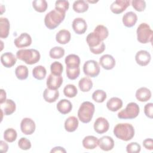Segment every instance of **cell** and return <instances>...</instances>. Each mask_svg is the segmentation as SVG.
<instances>
[{
	"mask_svg": "<svg viewBox=\"0 0 153 153\" xmlns=\"http://www.w3.org/2000/svg\"><path fill=\"white\" fill-rule=\"evenodd\" d=\"M114 135L123 141H128L134 136V128L129 123H118L114 128Z\"/></svg>",
	"mask_w": 153,
	"mask_h": 153,
	"instance_id": "6da1fadb",
	"label": "cell"
},
{
	"mask_svg": "<svg viewBox=\"0 0 153 153\" xmlns=\"http://www.w3.org/2000/svg\"><path fill=\"white\" fill-rule=\"evenodd\" d=\"M16 57L27 65H33L39 61L41 55L36 49H21L17 51Z\"/></svg>",
	"mask_w": 153,
	"mask_h": 153,
	"instance_id": "7a4b0ae2",
	"label": "cell"
},
{
	"mask_svg": "<svg viewBox=\"0 0 153 153\" xmlns=\"http://www.w3.org/2000/svg\"><path fill=\"white\" fill-rule=\"evenodd\" d=\"M66 13H62L56 9L48 13L44 18V23L45 26L53 30L56 29L64 20Z\"/></svg>",
	"mask_w": 153,
	"mask_h": 153,
	"instance_id": "3957f363",
	"label": "cell"
},
{
	"mask_svg": "<svg viewBox=\"0 0 153 153\" xmlns=\"http://www.w3.org/2000/svg\"><path fill=\"white\" fill-rule=\"evenodd\" d=\"M95 111L94 104L85 101L81 103L78 111V117L82 123H88L91 120Z\"/></svg>",
	"mask_w": 153,
	"mask_h": 153,
	"instance_id": "277c9868",
	"label": "cell"
},
{
	"mask_svg": "<svg viewBox=\"0 0 153 153\" xmlns=\"http://www.w3.org/2000/svg\"><path fill=\"white\" fill-rule=\"evenodd\" d=\"M137 39L142 44L152 42L153 32L150 26L146 23H140L137 28Z\"/></svg>",
	"mask_w": 153,
	"mask_h": 153,
	"instance_id": "5b68a950",
	"label": "cell"
},
{
	"mask_svg": "<svg viewBox=\"0 0 153 153\" xmlns=\"http://www.w3.org/2000/svg\"><path fill=\"white\" fill-rule=\"evenodd\" d=\"M140 112L139 105L135 102H130L128 103L125 109L120 111L118 114V118L120 119H134L136 118Z\"/></svg>",
	"mask_w": 153,
	"mask_h": 153,
	"instance_id": "8992f818",
	"label": "cell"
},
{
	"mask_svg": "<svg viewBox=\"0 0 153 153\" xmlns=\"http://www.w3.org/2000/svg\"><path fill=\"white\" fill-rule=\"evenodd\" d=\"M83 72L85 75L91 78L97 76L100 73V66L94 60H88L83 65Z\"/></svg>",
	"mask_w": 153,
	"mask_h": 153,
	"instance_id": "52a82bcc",
	"label": "cell"
},
{
	"mask_svg": "<svg viewBox=\"0 0 153 153\" xmlns=\"http://www.w3.org/2000/svg\"><path fill=\"white\" fill-rule=\"evenodd\" d=\"M36 125L33 120L30 118H24L20 123L22 132L26 135L33 134L35 130Z\"/></svg>",
	"mask_w": 153,
	"mask_h": 153,
	"instance_id": "ba28073f",
	"label": "cell"
},
{
	"mask_svg": "<svg viewBox=\"0 0 153 153\" xmlns=\"http://www.w3.org/2000/svg\"><path fill=\"white\" fill-rule=\"evenodd\" d=\"M130 4V0H116L111 5L110 10L114 14H121L126 10Z\"/></svg>",
	"mask_w": 153,
	"mask_h": 153,
	"instance_id": "9c48e42d",
	"label": "cell"
},
{
	"mask_svg": "<svg viewBox=\"0 0 153 153\" xmlns=\"http://www.w3.org/2000/svg\"><path fill=\"white\" fill-rule=\"evenodd\" d=\"M94 130L98 134H103L108 131L109 128L108 121L104 117L97 118L94 123Z\"/></svg>",
	"mask_w": 153,
	"mask_h": 153,
	"instance_id": "30bf717a",
	"label": "cell"
},
{
	"mask_svg": "<svg viewBox=\"0 0 153 153\" xmlns=\"http://www.w3.org/2000/svg\"><path fill=\"white\" fill-rule=\"evenodd\" d=\"M63 83L62 75H55L50 74L47 79V88L51 90H58Z\"/></svg>",
	"mask_w": 153,
	"mask_h": 153,
	"instance_id": "8fae6325",
	"label": "cell"
},
{
	"mask_svg": "<svg viewBox=\"0 0 153 153\" xmlns=\"http://www.w3.org/2000/svg\"><path fill=\"white\" fill-rule=\"evenodd\" d=\"M14 45L17 48H25L29 47L32 44V38L29 34L24 32L21 33L14 41Z\"/></svg>",
	"mask_w": 153,
	"mask_h": 153,
	"instance_id": "7c38bea8",
	"label": "cell"
},
{
	"mask_svg": "<svg viewBox=\"0 0 153 153\" xmlns=\"http://www.w3.org/2000/svg\"><path fill=\"white\" fill-rule=\"evenodd\" d=\"M72 29L78 35L84 33L87 29V24L85 20L81 17L75 18L72 22Z\"/></svg>",
	"mask_w": 153,
	"mask_h": 153,
	"instance_id": "4fadbf2b",
	"label": "cell"
},
{
	"mask_svg": "<svg viewBox=\"0 0 153 153\" xmlns=\"http://www.w3.org/2000/svg\"><path fill=\"white\" fill-rule=\"evenodd\" d=\"M151 59L150 53L146 50H140L137 51L135 55V60L136 63L141 66H145L148 65Z\"/></svg>",
	"mask_w": 153,
	"mask_h": 153,
	"instance_id": "5bb4252c",
	"label": "cell"
},
{
	"mask_svg": "<svg viewBox=\"0 0 153 153\" xmlns=\"http://www.w3.org/2000/svg\"><path fill=\"white\" fill-rule=\"evenodd\" d=\"M100 66L106 70L112 69L116 64L114 57L110 54H104L99 59Z\"/></svg>",
	"mask_w": 153,
	"mask_h": 153,
	"instance_id": "9a60e30c",
	"label": "cell"
},
{
	"mask_svg": "<svg viewBox=\"0 0 153 153\" xmlns=\"http://www.w3.org/2000/svg\"><path fill=\"white\" fill-rule=\"evenodd\" d=\"M98 145L102 150L109 151L114 148V140L109 136H104L99 139Z\"/></svg>",
	"mask_w": 153,
	"mask_h": 153,
	"instance_id": "2e32d148",
	"label": "cell"
},
{
	"mask_svg": "<svg viewBox=\"0 0 153 153\" xmlns=\"http://www.w3.org/2000/svg\"><path fill=\"white\" fill-rule=\"evenodd\" d=\"M17 62V57L11 52H6L1 56V62L7 68L13 67Z\"/></svg>",
	"mask_w": 153,
	"mask_h": 153,
	"instance_id": "e0dca14e",
	"label": "cell"
},
{
	"mask_svg": "<svg viewBox=\"0 0 153 153\" xmlns=\"http://www.w3.org/2000/svg\"><path fill=\"white\" fill-rule=\"evenodd\" d=\"M123 25L127 27H131L135 25L137 21V16L133 11H128L125 13L122 19Z\"/></svg>",
	"mask_w": 153,
	"mask_h": 153,
	"instance_id": "ac0fdd59",
	"label": "cell"
},
{
	"mask_svg": "<svg viewBox=\"0 0 153 153\" xmlns=\"http://www.w3.org/2000/svg\"><path fill=\"white\" fill-rule=\"evenodd\" d=\"M151 91L149 88L142 87L137 90L135 96L137 100L142 102H147L151 99Z\"/></svg>",
	"mask_w": 153,
	"mask_h": 153,
	"instance_id": "d6986e66",
	"label": "cell"
},
{
	"mask_svg": "<svg viewBox=\"0 0 153 153\" xmlns=\"http://www.w3.org/2000/svg\"><path fill=\"white\" fill-rule=\"evenodd\" d=\"M57 109L62 114L65 115L69 113L72 109V103L67 99H62L57 104Z\"/></svg>",
	"mask_w": 153,
	"mask_h": 153,
	"instance_id": "ffe728a7",
	"label": "cell"
},
{
	"mask_svg": "<svg viewBox=\"0 0 153 153\" xmlns=\"http://www.w3.org/2000/svg\"><path fill=\"white\" fill-rule=\"evenodd\" d=\"M123 106V101L121 99L117 97H111L106 103L107 108L112 111L116 112L120 109Z\"/></svg>",
	"mask_w": 153,
	"mask_h": 153,
	"instance_id": "44dd1931",
	"label": "cell"
},
{
	"mask_svg": "<svg viewBox=\"0 0 153 153\" xmlns=\"http://www.w3.org/2000/svg\"><path fill=\"white\" fill-rule=\"evenodd\" d=\"M65 63L67 68H76L79 67L80 58L75 54H69L65 57Z\"/></svg>",
	"mask_w": 153,
	"mask_h": 153,
	"instance_id": "7402d4cb",
	"label": "cell"
},
{
	"mask_svg": "<svg viewBox=\"0 0 153 153\" xmlns=\"http://www.w3.org/2000/svg\"><path fill=\"white\" fill-rule=\"evenodd\" d=\"M78 120L75 116L69 117L65 121V129L68 132L75 131L78 127Z\"/></svg>",
	"mask_w": 153,
	"mask_h": 153,
	"instance_id": "603a6c76",
	"label": "cell"
},
{
	"mask_svg": "<svg viewBox=\"0 0 153 153\" xmlns=\"http://www.w3.org/2000/svg\"><path fill=\"white\" fill-rule=\"evenodd\" d=\"M10 25L8 19L6 17L0 18V38H7L10 32Z\"/></svg>",
	"mask_w": 153,
	"mask_h": 153,
	"instance_id": "cb8c5ba5",
	"label": "cell"
},
{
	"mask_svg": "<svg viewBox=\"0 0 153 153\" xmlns=\"http://www.w3.org/2000/svg\"><path fill=\"white\" fill-rule=\"evenodd\" d=\"M71 38L70 32L66 29H62L59 30L56 35V41L60 44H66Z\"/></svg>",
	"mask_w": 153,
	"mask_h": 153,
	"instance_id": "d4e9b609",
	"label": "cell"
},
{
	"mask_svg": "<svg viewBox=\"0 0 153 153\" xmlns=\"http://www.w3.org/2000/svg\"><path fill=\"white\" fill-rule=\"evenodd\" d=\"M59 97L58 90H51L45 88L43 92V97L44 100L48 103H53L57 100Z\"/></svg>",
	"mask_w": 153,
	"mask_h": 153,
	"instance_id": "484cf974",
	"label": "cell"
},
{
	"mask_svg": "<svg viewBox=\"0 0 153 153\" xmlns=\"http://www.w3.org/2000/svg\"><path fill=\"white\" fill-rule=\"evenodd\" d=\"M99 139L94 136H85L82 142V146L87 149H94L98 146Z\"/></svg>",
	"mask_w": 153,
	"mask_h": 153,
	"instance_id": "4316f807",
	"label": "cell"
},
{
	"mask_svg": "<svg viewBox=\"0 0 153 153\" xmlns=\"http://www.w3.org/2000/svg\"><path fill=\"white\" fill-rule=\"evenodd\" d=\"M86 42L90 48H94L98 46L102 42V40L98 35L94 32H90L86 38Z\"/></svg>",
	"mask_w": 153,
	"mask_h": 153,
	"instance_id": "83f0119b",
	"label": "cell"
},
{
	"mask_svg": "<svg viewBox=\"0 0 153 153\" xmlns=\"http://www.w3.org/2000/svg\"><path fill=\"white\" fill-rule=\"evenodd\" d=\"M88 3L84 0H78L74 1L72 8L74 11L78 13H82L87 11L88 9Z\"/></svg>",
	"mask_w": 153,
	"mask_h": 153,
	"instance_id": "f1b7e54d",
	"label": "cell"
},
{
	"mask_svg": "<svg viewBox=\"0 0 153 153\" xmlns=\"http://www.w3.org/2000/svg\"><path fill=\"white\" fill-rule=\"evenodd\" d=\"M78 86L80 90L82 92H88L93 87V82L88 77H83L78 82Z\"/></svg>",
	"mask_w": 153,
	"mask_h": 153,
	"instance_id": "f546056e",
	"label": "cell"
},
{
	"mask_svg": "<svg viewBox=\"0 0 153 153\" xmlns=\"http://www.w3.org/2000/svg\"><path fill=\"white\" fill-rule=\"evenodd\" d=\"M46 69L44 66L42 65L36 66L32 69L33 76L38 80H42L44 79L46 76Z\"/></svg>",
	"mask_w": 153,
	"mask_h": 153,
	"instance_id": "4dcf8cb0",
	"label": "cell"
},
{
	"mask_svg": "<svg viewBox=\"0 0 153 153\" xmlns=\"http://www.w3.org/2000/svg\"><path fill=\"white\" fill-rule=\"evenodd\" d=\"M15 74L17 79L25 80L27 79L28 76V68L25 65H19L15 69Z\"/></svg>",
	"mask_w": 153,
	"mask_h": 153,
	"instance_id": "1f68e13d",
	"label": "cell"
},
{
	"mask_svg": "<svg viewBox=\"0 0 153 153\" xmlns=\"http://www.w3.org/2000/svg\"><path fill=\"white\" fill-rule=\"evenodd\" d=\"M5 105L3 106L2 109L5 115H10L14 112L16 109V105L15 102L11 99H7L4 102Z\"/></svg>",
	"mask_w": 153,
	"mask_h": 153,
	"instance_id": "d6a6232c",
	"label": "cell"
},
{
	"mask_svg": "<svg viewBox=\"0 0 153 153\" xmlns=\"http://www.w3.org/2000/svg\"><path fill=\"white\" fill-rule=\"evenodd\" d=\"M94 32L98 35V36L100 38L102 41L106 39L109 35V31L108 28L102 25H97L95 27Z\"/></svg>",
	"mask_w": 153,
	"mask_h": 153,
	"instance_id": "836d02e7",
	"label": "cell"
},
{
	"mask_svg": "<svg viewBox=\"0 0 153 153\" xmlns=\"http://www.w3.org/2000/svg\"><path fill=\"white\" fill-rule=\"evenodd\" d=\"M65 51L63 48L61 47H54L52 48L49 52L50 57L54 59H59L63 57L65 55Z\"/></svg>",
	"mask_w": 153,
	"mask_h": 153,
	"instance_id": "e575fe53",
	"label": "cell"
},
{
	"mask_svg": "<svg viewBox=\"0 0 153 153\" xmlns=\"http://www.w3.org/2000/svg\"><path fill=\"white\" fill-rule=\"evenodd\" d=\"M33 9L39 13L45 12L48 7V4L45 0H35L32 2Z\"/></svg>",
	"mask_w": 153,
	"mask_h": 153,
	"instance_id": "d590c367",
	"label": "cell"
},
{
	"mask_svg": "<svg viewBox=\"0 0 153 153\" xmlns=\"http://www.w3.org/2000/svg\"><path fill=\"white\" fill-rule=\"evenodd\" d=\"M17 137V133L15 129L8 128L4 132V139L8 142L12 143L14 142Z\"/></svg>",
	"mask_w": 153,
	"mask_h": 153,
	"instance_id": "8d00e7d4",
	"label": "cell"
},
{
	"mask_svg": "<svg viewBox=\"0 0 153 153\" xmlns=\"http://www.w3.org/2000/svg\"><path fill=\"white\" fill-rule=\"evenodd\" d=\"M63 93L65 96L72 98L76 96L78 93V90L76 86L74 84H67L63 89Z\"/></svg>",
	"mask_w": 153,
	"mask_h": 153,
	"instance_id": "74e56055",
	"label": "cell"
},
{
	"mask_svg": "<svg viewBox=\"0 0 153 153\" xmlns=\"http://www.w3.org/2000/svg\"><path fill=\"white\" fill-rule=\"evenodd\" d=\"M107 97L106 93L102 90H96L92 94V99L97 103L103 102Z\"/></svg>",
	"mask_w": 153,
	"mask_h": 153,
	"instance_id": "f35d334b",
	"label": "cell"
},
{
	"mask_svg": "<svg viewBox=\"0 0 153 153\" xmlns=\"http://www.w3.org/2000/svg\"><path fill=\"white\" fill-rule=\"evenodd\" d=\"M51 74L55 75H62L63 71V66L62 64L57 61H55L51 64L50 66Z\"/></svg>",
	"mask_w": 153,
	"mask_h": 153,
	"instance_id": "ab89813d",
	"label": "cell"
},
{
	"mask_svg": "<svg viewBox=\"0 0 153 153\" xmlns=\"http://www.w3.org/2000/svg\"><path fill=\"white\" fill-rule=\"evenodd\" d=\"M69 1L66 0L56 1L55 2V9L59 11L66 13V11L69 9Z\"/></svg>",
	"mask_w": 153,
	"mask_h": 153,
	"instance_id": "60d3db41",
	"label": "cell"
},
{
	"mask_svg": "<svg viewBox=\"0 0 153 153\" xmlns=\"http://www.w3.org/2000/svg\"><path fill=\"white\" fill-rule=\"evenodd\" d=\"M80 74L79 67L76 68H66V75L69 79L74 80L76 79Z\"/></svg>",
	"mask_w": 153,
	"mask_h": 153,
	"instance_id": "b9f144b4",
	"label": "cell"
},
{
	"mask_svg": "<svg viewBox=\"0 0 153 153\" xmlns=\"http://www.w3.org/2000/svg\"><path fill=\"white\" fill-rule=\"evenodd\" d=\"M131 3L133 8L138 12L143 11L146 8V2L143 0H133Z\"/></svg>",
	"mask_w": 153,
	"mask_h": 153,
	"instance_id": "7bdbcfd3",
	"label": "cell"
},
{
	"mask_svg": "<svg viewBox=\"0 0 153 153\" xmlns=\"http://www.w3.org/2000/svg\"><path fill=\"white\" fill-rule=\"evenodd\" d=\"M18 146L21 149L26 151L29 149L31 148L32 145L29 139L26 137H21L18 141Z\"/></svg>",
	"mask_w": 153,
	"mask_h": 153,
	"instance_id": "ee69618b",
	"label": "cell"
},
{
	"mask_svg": "<svg viewBox=\"0 0 153 153\" xmlns=\"http://www.w3.org/2000/svg\"><path fill=\"white\" fill-rule=\"evenodd\" d=\"M140 150L141 146L137 142H131L126 146V151L128 153H138Z\"/></svg>",
	"mask_w": 153,
	"mask_h": 153,
	"instance_id": "f6af8a7d",
	"label": "cell"
},
{
	"mask_svg": "<svg viewBox=\"0 0 153 153\" xmlns=\"http://www.w3.org/2000/svg\"><path fill=\"white\" fill-rule=\"evenodd\" d=\"M144 113L145 115L152 119L153 118V103H148L144 106Z\"/></svg>",
	"mask_w": 153,
	"mask_h": 153,
	"instance_id": "bcb514c9",
	"label": "cell"
},
{
	"mask_svg": "<svg viewBox=\"0 0 153 153\" xmlns=\"http://www.w3.org/2000/svg\"><path fill=\"white\" fill-rule=\"evenodd\" d=\"M105 50V45L103 42H102L98 46L94 48H90V51L94 54H100Z\"/></svg>",
	"mask_w": 153,
	"mask_h": 153,
	"instance_id": "7dc6e473",
	"label": "cell"
},
{
	"mask_svg": "<svg viewBox=\"0 0 153 153\" xmlns=\"http://www.w3.org/2000/svg\"><path fill=\"white\" fill-rule=\"evenodd\" d=\"M143 146L145 149L152 151L153 149V140L152 138H147L143 140L142 142Z\"/></svg>",
	"mask_w": 153,
	"mask_h": 153,
	"instance_id": "c3c4849f",
	"label": "cell"
},
{
	"mask_svg": "<svg viewBox=\"0 0 153 153\" xmlns=\"http://www.w3.org/2000/svg\"><path fill=\"white\" fill-rule=\"evenodd\" d=\"M0 148L2 152H7L8 150V144L4 140L0 141Z\"/></svg>",
	"mask_w": 153,
	"mask_h": 153,
	"instance_id": "681fc988",
	"label": "cell"
},
{
	"mask_svg": "<svg viewBox=\"0 0 153 153\" xmlns=\"http://www.w3.org/2000/svg\"><path fill=\"white\" fill-rule=\"evenodd\" d=\"M1 94H0V104L2 105L6 101V97H7V94L5 91L4 89H1L0 90Z\"/></svg>",
	"mask_w": 153,
	"mask_h": 153,
	"instance_id": "f907efd6",
	"label": "cell"
},
{
	"mask_svg": "<svg viewBox=\"0 0 153 153\" xmlns=\"http://www.w3.org/2000/svg\"><path fill=\"white\" fill-rule=\"evenodd\" d=\"M51 153H54V152H66V151L65 150V149L62 146H56L54 147L51 151H50Z\"/></svg>",
	"mask_w": 153,
	"mask_h": 153,
	"instance_id": "816d5d0a",
	"label": "cell"
}]
</instances>
